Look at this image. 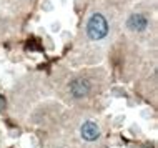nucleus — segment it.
<instances>
[{"label": "nucleus", "instance_id": "nucleus-1", "mask_svg": "<svg viewBox=\"0 0 158 148\" xmlns=\"http://www.w3.org/2000/svg\"><path fill=\"white\" fill-rule=\"evenodd\" d=\"M87 32H88V37L93 40H100L103 39L108 32V25H106V20L103 18V15L100 14H95L88 20V25H87Z\"/></svg>", "mask_w": 158, "mask_h": 148}, {"label": "nucleus", "instance_id": "nucleus-4", "mask_svg": "<svg viewBox=\"0 0 158 148\" xmlns=\"http://www.w3.org/2000/svg\"><path fill=\"white\" fill-rule=\"evenodd\" d=\"M147 18H145L143 15H140V14H135V15H131L130 18H128V27L131 28V30H138V32H142L147 28Z\"/></svg>", "mask_w": 158, "mask_h": 148}, {"label": "nucleus", "instance_id": "nucleus-2", "mask_svg": "<svg viewBox=\"0 0 158 148\" xmlns=\"http://www.w3.org/2000/svg\"><path fill=\"white\" fill-rule=\"evenodd\" d=\"M70 92L75 98H82V97H85L90 92V83H88V80L78 78V80H75V82H72Z\"/></svg>", "mask_w": 158, "mask_h": 148}, {"label": "nucleus", "instance_id": "nucleus-5", "mask_svg": "<svg viewBox=\"0 0 158 148\" xmlns=\"http://www.w3.org/2000/svg\"><path fill=\"white\" fill-rule=\"evenodd\" d=\"M5 105H7L5 98H3V97H0V110H3V108H5Z\"/></svg>", "mask_w": 158, "mask_h": 148}, {"label": "nucleus", "instance_id": "nucleus-3", "mask_svg": "<svg viewBox=\"0 0 158 148\" xmlns=\"http://www.w3.org/2000/svg\"><path fill=\"white\" fill-rule=\"evenodd\" d=\"M80 132H82V137L88 142H93L100 137V128H98V125L93 123V121H85L82 125V128H80Z\"/></svg>", "mask_w": 158, "mask_h": 148}]
</instances>
